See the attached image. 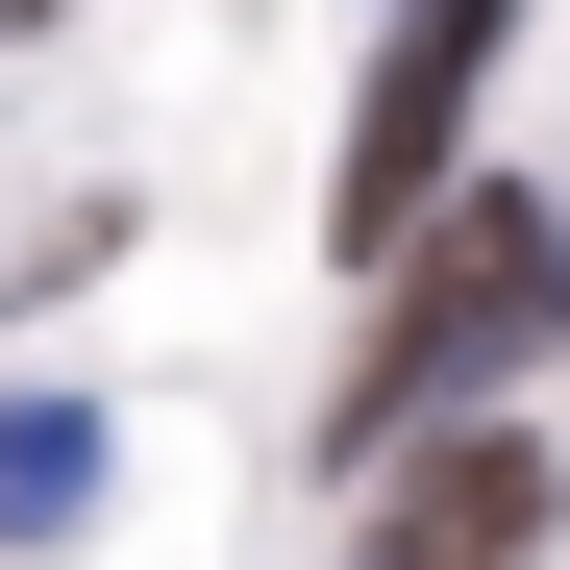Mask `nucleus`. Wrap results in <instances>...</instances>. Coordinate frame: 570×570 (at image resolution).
Returning a JSON list of instances; mask_svg holds the SVG:
<instances>
[{
    "instance_id": "f257e3e1",
    "label": "nucleus",
    "mask_w": 570,
    "mask_h": 570,
    "mask_svg": "<svg viewBox=\"0 0 570 570\" xmlns=\"http://www.w3.org/2000/svg\"><path fill=\"white\" fill-rule=\"evenodd\" d=\"M546 323H570V224L521 199V174H471V199H446V248L397 273V298H372V347H347L323 446H372V471H397V446H422V397H471V372H521Z\"/></svg>"
},
{
    "instance_id": "f03ea898",
    "label": "nucleus",
    "mask_w": 570,
    "mask_h": 570,
    "mask_svg": "<svg viewBox=\"0 0 570 570\" xmlns=\"http://www.w3.org/2000/svg\"><path fill=\"white\" fill-rule=\"evenodd\" d=\"M471 75H497V26H397V50H372V100H347V174H323V224H347L372 273H422V248H446L422 199H471V174H446Z\"/></svg>"
},
{
    "instance_id": "7ed1b4c3",
    "label": "nucleus",
    "mask_w": 570,
    "mask_h": 570,
    "mask_svg": "<svg viewBox=\"0 0 570 570\" xmlns=\"http://www.w3.org/2000/svg\"><path fill=\"white\" fill-rule=\"evenodd\" d=\"M546 521H570L546 446H521V422H446L397 497H372V570H546Z\"/></svg>"
},
{
    "instance_id": "20e7f679",
    "label": "nucleus",
    "mask_w": 570,
    "mask_h": 570,
    "mask_svg": "<svg viewBox=\"0 0 570 570\" xmlns=\"http://www.w3.org/2000/svg\"><path fill=\"white\" fill-rule=\"evenodd\" d=\"M75 497H100V422H75V397H0V521H26V546H50Z\"/></svg>"
}]
</instances>
